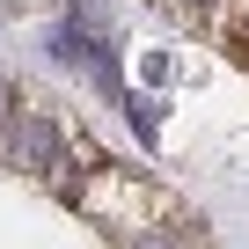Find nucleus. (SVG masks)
I'll list each match as a JSON object with an SVG mask.
<instances>
[{"label": "nucleus", "mask_w": 249, "mask_h": 249, "mask_svg": "<svg viewBox=\"0 0 249 249\" xmlns=\"http://www.w3.org/2000/svg\"><path fill=\"white\" fill-rule=\"evenodd\" d=\"M59 154H66V147H59V124H52V117H22L15 132H8V161L30 169V176H52Z\"/></svg>", "instance_id": "obj_1"}, {"label": "nucleus", "mask_w": 249, "mask_h": 249, "mask_svg": "<svg viewBox=\"0 0 249 249\" xmlns=\"http://www.w3.org/2000/svg\"><path fill=\"white\" fill-rule=\"evenodd\" d=\"M8 103H15V95H8V73H0V124H8Z\"/></svg>", "instance_id": "obj_2"}, {"label": "nucleus", "mask_w": 249, "mask_h": 249, "mask_svg": "<svg viewBox=\"0 0 249 249\" xmlns=\"http://www.w3.org/2000/svg\"><path fill=\"white\" fill-rule=\"evenodd\" d=\"M191 8H205V0H191Z\"/></svg>", "instance_id": "obj_3"}, {"label": "nucleus", "mask_w": 249, "mask_h": 249, "mask_svg": "<svg viewBox=\"0 0 249 249\" xmlns=\"http://www.w3.org/2000/svg\"><path fill=\"white\" fill-rule=\"evenodd\" d=\"M147 249H161V242H147Z\"/></svg>", "instance_id": "obj_4"}]
</instances>
